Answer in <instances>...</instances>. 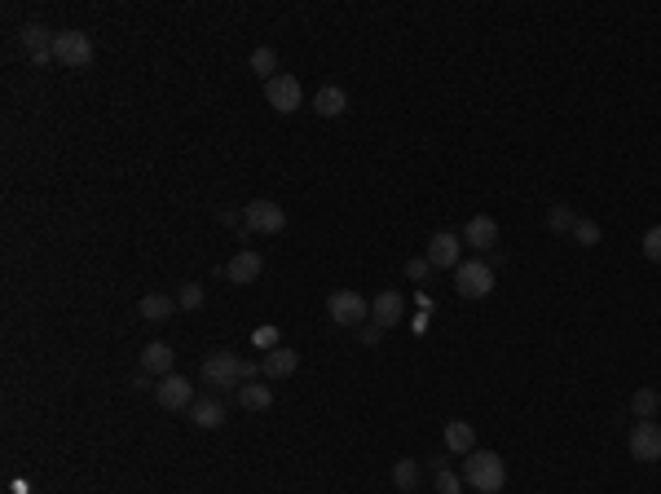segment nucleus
<instances>
[{"label": "nucleus", "mask_w": 661, "mask_h": 494, "mask_svg": "<svg viewBox=\"0 0 661 494\" xmlns=\"http://www.w3.org/2000/svg\"><path fill=\"white\" fill-rule=\"evenodd\" d=\"M463 481L481 494H499L508 486V468H503V459L494 450H472L467 455V468H463Z\"/></svg>", "instance_id": "nucleus-1"}, {"label": "nucleus", "mask_w": 661, "mask_h": 494, "mask_svg": "<svg viewBox=\"0 0 661 494\" xmlns=\"http://www.w3.org/2000/svg\"><path fill=\"white\" fill-rule=\"evenodd\" d=\"M256 371V362H243L239 353H230V349H221V353H212L204 362V385H212V388H234L239 380H252Z\"/></svg>", "instance_id": "nucleus-2"}, {"label": "nucleus", "mask_w": 661, "mask_h": 494, "mask_svg": "<svg viewBox=\"0 0 661 494\" xmlns=\"http://www.w3.org/2000/svg\"><path fill=\"white\" fill-rule=\"evenodd\" d=\"M455 291L458 296H467V300L490 296V291H494V270H490L485 261H463V265L455 270Z\"/></svg>", "instance_id": "nucleus-3"}, {"label": "nucleus", "mask_w": 661, "mask_h": 494, "mask_svg": "<svg viewBox=\"0 0 661 494\" xmlns=\"http://www.w3.org/2000/svg\"><path fill=\"white\" fill-rule=\"evenodd\" d=\"M53 62H62V66H89L93 62V40L84 31H57L53 36Z\"/></svg>", "instance_id": "nucleus-4"}, {"label": "nucleus", "mask_w": 661, "mask_h": 494, "mask_svg": "<svg viewBox=\"0 0 661 494\" xmlns=\"http://www.w3.org/2000/svg\"><path fill=\"white\" fill-rule=\"evenodd\" d=\"M428 265L432 270H458L463 265V238L455 230H437L428 238Z\"/></svg>", "instance_id": "nucleus-5"}, {"label": "nucleus", "mask_w": 661, "mask_h": 494, "mask_svg": "<svg viewBox=\"0 0 661 494\" xmlns=\"http://www.w3.org/2000/svg\"><path fill=\"white\" fill-rule=\"evenodd\" d=\"M154 402L163 406V411H190L195 406V385L186 380V376H163L159 385H154Z\"/></svg>", "instance_id": "nucleus-6"}, {"label": "nucleus", "mask_w": 661, "mask_h": 494, "mask_svg": "<svg viewBox=\"0 0 661 494\" xmlns=\"http://www.w3.org/2000/svg\"><path fill=\"white\" fill-rule=\"evenodd\" d=\"M265 98H269V107L278 110V115H291V110H300V102H305V89H300L296 75H274L265 84Z\"/></svg>", "instance_id": "nucleus-7"}, {"label": "nucleus", "mask_w": 661, "mask_h": 494, "mask_svg": "<svg viewBox=\"0 0 661 494\" xmlns=\"http://www.w3.org/2000/svg\"><path fill=\"white\" fill-rule=\"evenodd\" d=\"M243 225H248L252 234H278V230L287 225V212H283L278 204H269V199H252V204L243 208Z\"/></svg>", "instance_id": "nucleus-8"}, {"label": "nucleus", "mask_w": 661, "mask_h": 494, "mask_svg": "<svg viewBox=\"0 0 661 494\" xmlns=\"http://www.w3.org/2000/svg\"><path fill=\"white\" fill-rule=\"evenodd\" d=\"M626 446H631V455H635L639 464H657V459H661V424H653V420H639V424L631 429Z\"/></svg>", "instance_id": "nucleus-9"}, {"label": "nucleus", "mask_w": 661, "mask_h": 494, "mask_svg": "<svg viewBox=\"0 0 661 494\" xmlns=\"http://www.w3.org/2000/svg\"><path fill=\"white\" fill-rule=\"evenodd\" d=\"M326 314H331L340 327H357V323L370 314V305H366L357 291H344V287H340V291H331V300H326Z\"/></svg>", "instance_id": "nucleus-10"}, {"label": "nucleus", "mask_w": 661, "mask_h": 494, "mask_svg": "<svg viewBox=\"0 0 661 494\" xmlns=\"http://www.w3.org/2000/svg\"><path fill=\"white\" fill-rule=\"evenodd\" d=\"M18 36H22V45H27V54H31L36 66H40V62H53V36H57V31H49L45 22H27Z\"/></svg>", "instance_id": "nucleus-11"}, {"label": "nucleus", "mask_w": 661, "mask_h": 494, "mask_svg": "<svg viewBox=\"0 0 661 494\" xmlns=\"http://www.w3.org/2000/svg\"><path fill=\"white\" fill-rule=\"evenodd\" d=\"M370 314H375V327H397V323L406 318L402 291H379V296L370 300Z\"/></svg>", "instance_id": "nucleus-12"}, {"label": "nucleus", "mask_w": 661, "mask_h": 494, "mask_svg": "<svg viewBox=\"0 0 661 494\" xmlns=\"http://www.w3.org/2000/svg\"><path fill=\"white\" fill-rule=\"evenodd\" d=\"M463 243L476 247V252L494 247V243H499V221L494 217H472L467 225H463Z\"/></svg>", "instance_id": "nucleus-13"}, {"label": "nucleus", "mask_w": 661, "mask_h": 494, "mask_svg": "<svg viewBox=\"0 0 661 494\" xmlns=\"http://www.w3.org/2000/svg\"><path fill=\"white\" fill-rule=\"evenodd\" d=\"M260 270H265V261H260V252H239L230 265H225V274H230V282H239V287H248V282H256L260 278Z\"/></svg>", "instance_id": "nucleus-14"}, {"label": "nucleus", "mask_w": 661, "mask_h": 494, "mask_svg": "<svg viewBox=\"0 0 661 494\" xmlns=\"http://www.w3.org/2000/svg\"><path fill=\"white\" fill-rule=\"evenodd\" d=\"M296 367H300V353H296V349H274V353H265V362H260V371H265L269 380H287V376H296Z\"/></svg>", "instance_id": "nucleus-15"}, {"label": "nucleus", "mask_w": 661, "mask_h": 494, "mask_svg": "<svg viewBox=\"0 0 661 494\" xmlns=\"http://www.w3.org/2000/svg\"><path fill=\"white\" fill-rule=\"evenodd\" d=\"M313 110H317L322 119H335V115H344V110H349V93H344L340 84H326V89H317V93H313Z\"/></svg>", "instance_id": "nucleus-16"}, {"label": "nucleus", "mask_w": 661, "mask_h": 494, "mask_svg": "<svg viewBox=\"0 0 661 494\" xmlns=\"http://www.w3.org/2000/svg\"><path fill=\"white\" fill-rule=\"evenodd\" d=\"M172 362H177V353H172L163 340H151V344L142 349V367H146L151 376H159V380H163V376H172Z\"/></svg>", "instance_id": "nucleus-17"}, {"label": "nucleus", "mask_w": 661, "mask_h": 494, "mask_svg": "<svg viewBox=\"0 0 661 494\" xmlns=\"http://www.w3.org/2000/svg\"><path fill=\"white\" fill-rule=\"evenodd\" d=\"M181 305L172 300V296H163V291H151V296H142V305H137V314L146 318V323H168L172 314H177Z\"/></svg>", "instance_id": "nucleus-18"}, {"label": "nucleus", "mask_w": 661, "mask_h": 494, "mask_svg": "<svg viewBox=\"0 0 661 494\" xmlns=\"http://www.w3.org/2000/svg\"><path fill=\"white\" fill-rule=\"evenodd\" d=\"M239 406H243V411H265V406H274V388L260 385V380H243V385H239Z\"/></svg>", "instance_id": "nucleus-19"}, {"label": "nucleus", "mask_w": 661, "mask_h": 494, "mask_svg": "<svg viewBox=\"0 0 661 494\" xmlns=\"http://www.w3.org/2000/svg\"><path fill=\"white\" fill-rule=\"evenodd\" d=\"M446 446H450L455 455H472V450H476V429H472L467 420H450V424H446Z\"/></svg>", "instance_id": "nucleus-20"}, {"label": "nucleus", "mask_w": 661, "mask_h": 494, "mask_svg": "<svg viewBox=\"0 0 661 494\" xmlns=\"http://www.w3.org/2000/svg\"><path fill=\"white\" fill-rule=\"evenodd\" d=\"M190 424H199V429H221V424H225V406H221L216 397L195 402V406H190Z\"/></svg>", "instance_id": "nucleus-21"}, {"label": "nucleus", "mask_w": 661, "mask_h": 494, "mask_svg": "<svg viewBox=\"0 0 661 494\" xmlns=\"http://www.w3.org/2000/svg\"><path fill=\"white\" fill-rule=\"evenodd\" d=\"M419 477H423V472H419V464H414V459H397V468H393V486H397V490L414 494Z\"/></svg>", "instance_id": "nucleus-22"}, {"label": "nucleus", "mask_w": 661, "mask_h": 494, "mask_svg": "<svg viewBox=\"0 0 661 494\" xmlns=\"http://www.w3.org/2000/svg\"><path fill=\"white\" fill-rule=\"evenodd\" d=\"M631 411H635L639 420H653V415L661 411V393L657 388H639V393L631 397Z\"/></svg>", "instance_id": "nucleus-23"}, {"label": "nucleus", "mask_w": 661, "mask_h": 494, "mask_svg": "<svg viewBox=\"0 0 661 494\" xmlns=\"http://www.w3.org/2000/svg\"><path fill=\"white\" fill-rule=\"evenodd\" d=\"M252 71L265 80V84H269V80H274V71H278V54H274L269 45H260V49L252 54Z\"/></svg>", "instance_id": "nucleus-24"}, {"label": "nucleus", "mask_w": 661, "mask_h": 494, "mask_svg": "<svg viewBox=\"0 0 661 494\" xmlns=\"http://www.w3.org/2000/svg\"><path fill=\"white\" fill-rule=\"evenodd\" d=\"M573 225H578V217H573L564 204H556V208L547 212V230H573Z\"/></svg>", "instance_id": "nucleus-25"}, {"label": "nucleus", "mask_w": 661, "mask_h": 494, "mask_svg": "<svg viewBox=\"0 0 661 494\" xmlns=\"http://www.w3.org/2000/svg\"><path fill=\"white\" fill-rule=\"evenodd\" d=\"M573 238L587 243V247H596V243H600V225H596V221H578V225H573Z\"/></svg>", "instance_id": "nucleus-26"}, {"label": "nucleus", "mask_w": 661, "mask_h": 494, "mask_svg": "<svg viewBox=\"0 0 661 494\" xmlns=\"http://www.w3.org/2000/svg\"><path fill=\"white\" fill-rule=\"evenodd\" d=\"M177 305H181V309H199V305H204V287H199V282H186L181 296H177Z\"/></svg>", "instance_id": "nucleus-27"}, {"label": "nucleus", "mask_w": 661, "mask_h": 494, "mask_svg": "<svg viewBox=\"0 0 661 494\" xmlns=\"http://www.w3.org/2000/svg\"><path fill=\"white\" fill-rule=\"evenodd\" d=\"M644 256H648V261H657V265H661V225H653V230L644 234Z\"/></svg>", "instance_id": "nucleus-28"}, {"label": "nucleus", "mask_w": 661, "mask_h": 494, "mask_svg": "<svg viewBox=\"0 0 661 494\" xmlns=\"http://www.w3.org/2000/svg\"><path fill=\"white\" fill-rule=\"evenodd\" d=\"M428 270H432V265H428V256H414V261H406V278H410V282L428 278Z\"/></svg>", "instance_id": "nucleus-29"}, {"label": "nucleus", "mask_w": 661, "mask_h": 494, "mask_svg": "<svg viewBox=\"0 0 661 494\" xmlns=\"http://www.w3.org/2000/svg\"><path fill=\"white\" fill-rule=\"evenodd\" d=\"M437 494H458V477H455V472L437 468Z\"/></svg>", "instance_id": "nucleus-30"}]
</instances>
